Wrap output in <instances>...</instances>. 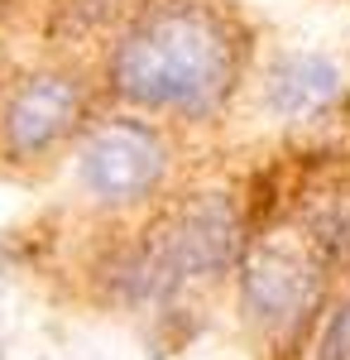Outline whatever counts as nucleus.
<instances>
[{"label":"nucleus","instance_id":"nucleus-9","mask_svg":"<svg viewBox=\"0 0 350 360\" xmlns=\"http://www.w3.org/2000/svg\"><path fill=\"white\" fill-rule=\"evenodd\" d=\"M115 5H120V0H67V10H63V29L82 34V29L101 25V20H106Z\"/></svg>","mask_w":350,"mask_h":360},{"label":"nucleus","instance_id":"nucleus-6","mask_svg":"<svg viewBox=\"0 0 350 360\" xmlns=\"http://www.w3.org/2000/svg\"><path fill=\"white\" fill-rule=\"evenodd\" d=\"M336 96H341V68H336L331 58H317V53L283 58V63L269 72V86H264L269 111L288 115V120L326 111Z\"/></svg>","mask_w":350,"mask_h":360},{"label":"nucleus","instance_id":"nucleus-7","mask_svg":"<svg viewBox=\"0 0 350 360\" xmlns=\"http://www.w3.org/2000/svg\"><path fill=\"white\" fill-rule=\"evenodd\" d=\"M326 264H350V188H326L302 207L297 226Z\"/></svg>","mask_w":350,"mask_h":360},{"label":"nucleus","instance_id":"nucleus-3","mask_svg":"<svg viewBox=\"0 0 350 360\" xmlns=\"http://www.w3.org/2000/svg\"><path fill=\"white\" fill-rule=\"evenodd\" d=\"M326 269L331 264L312 250V240L302 231H283V236H273L264 245H254L245 255V269H240L245 317L254 327H264V332L297 327L322 298Z\"/></svg>","mask_w":350,"mask_h":360},{"label":"nucleus","instance_id":"nucleus-8","mask_svg":"<svg viewBox=\"0 0 350 360\" xmlns=\"http://www.w3.org/2000/svg\"><path fill=\"white\" fill-rule=\"evenodd\" d=\"M317 360H350V293L326 317L322 341H317Z\"/></svg>","mask_w":350,"mask_h":360},{"label":"nucleus","instance_id":"nucleus-1","mask_svg":"<svg viewBox=\"0 0 350 360\" xmlns=\"http://www.w3.org/2000/svg\"><path fill=\"white\" fill-rule=\"evenodd\" d=\"M235 44L212 10L173 0L154 10L115 53V86L159 111L202 115L231 91Z\"/></svg>","mask_w":350,"mask_h":360},{"label":"nucleus","instance_id":"nucleus-2","mask_svg":"<svg viewBox=\"0 0 350 360\" xmlns=\"http://www.w3.org/2000/svg\"><path fill=\"white\" fill-rule=\"evenodd\" d=\"M235 255H240V212L231 207V197L207 193L178 207L154 231V240H144L115 269V288L130 303H154V298H168L183 278L226 269Z\"/></svg>","mask_w":350,"mask_h":360},{"label":"nucleus","instance_id":"nucleus-4","mask_svg":"<svg viewBox=\"0 0 350 360\" xmlns=\"http://www.w3.org/2000/svg\"><path fill=\"white\" fill-rule=\"evenodd\" d=\"M82 183L101 202H135L144 197L163 173V144L144 125L110 120L82 149Z\"/></svg>","mask_w":350,"mask_h":360},{"label":"nucleus","instance_id":"nucleus-5","mask_svg":"<svg viewBox=\"0 0 350 360\" xmlns=\"http://www.w3.org/2000/svg\"><path fill=\"white\" fill-rule=\"evenodd\" d=\"M82 111V91L72 77H34L15 91L5 111V144L15 154H39L48 149Z\"/></svg>","mask_w":350,"mask_h":360}]
</instances>
